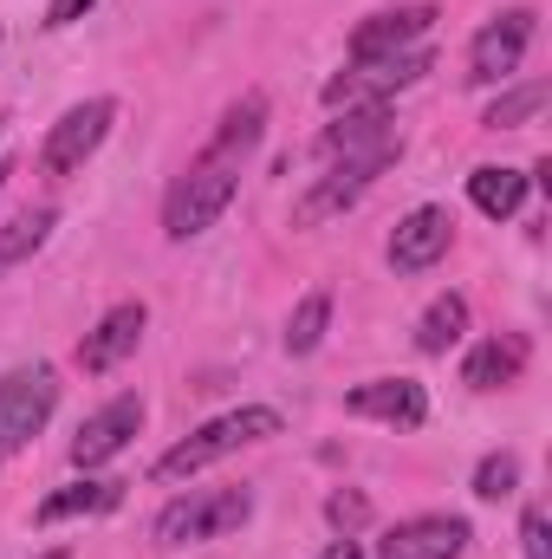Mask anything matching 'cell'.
I'll list each match as a JSON object with an SVG mask.
<instances>
[{"label":"cell","instance_id":"1","mask_svg":"<svg viewBox=\"0 0 552 559\" xmlns=\"http://www.w3.org/2000/svg\"><path fill=\"white\" fill-rule=\"evenodd\" d=\"M235 189H241V163H221V156L202 150V156L182 169V182L169 189L163 235H169V241H195L202 228H215V215L235 202Z\"/></svg>","mask_w":552,"mask_h":559},{"label":"cell","instance_id":"2","mask_svg":"<svg viewBox=\"0 0 552 559\" xmlns=\"http://www.w3.org/2000/svg\"><path fill=\"white\" fill-rule=\"evenodd\" d=\"M267 436H279V411H267V404L228 411V417L202 423L195 436H182V442L156 462V481H182V475H195V468H208V462H221V455L248 449V442H267Z\"/></svg>","mask_w":552,"mask_h":559},{"label":"cell","instance_id":"3","mask_svg":"<svg viewBox=\"0 0 552 559\" xmlns=\"http://www.w3.org/2000/svg\"><path fill=\"white\" fill-rule=\"evenodd\" d=\"M248 514H254V495H248V488H195V495H176V501L156 514V547L221 540V534H235Z\"/></svg>","mask_w":552,"mask_h":559},{"label":"cell","instance_id":"4","mask_svg":"<svg viewBox=\"0 0 552 559\" xmlns=\"http://www.w3.org/2000/svg\"><path fill=\"white\" fill-rule=\"evenodd\" d=\"M435 66V52L429 46H410V52H384V59H351V72H338V79H325V105L338 111H351V105H384L391 92H404L416 85L422 72Z\"/></svg>","mask_w":552,"mask_h":559},{"label":"cell","instance_id":"5","mask_svg":"<svg viewBox=\"0 0 552 559\" xmlns=\"http://www.w3.org/2000/svg\"><path fill=\"white\" fill-rule=\"evenodd\" d=\"M52 404H59L52 365H26V371H7V378H0V462L20 455V449L46 429Z\"/></svg>","mask_w":552,"mask_h":559},{"label":"cell","instance_id":"6","mask_svg":"<svg viewBox=\"0 0 552 559\" xmlns=\"http://www.w3.org/2000/svg\"><path fill=\"white\" fill-rule=\"evenodd\" d=\"M533 26H540L533 7H507V13H494V20L475 33V46H468V79H475V85H501V79H514L520 59H527V46H533Z\"/></svg>","mask_w":552,"mask_h":559},{"label":"cell","instance_id":"7","mask_svg":"<svg viewBox=\"0 0 552 559\" xmlns=\"http://www.w3.org/2000/svg\"><path fill=\"white\" fill-rule=\"evenodd\" d=\"M391 163H397V156H338V163H332V169H325V176H319L305 195H299L292 222H299V228H319V222H332V215H338V209H351V202H358V195H364V189H371L384 169H391Z\"/></svg>","mask_w":552,"mask_h":559},{"label":"cell","instance_id":"8","mask_svg":"<svg viewBox=\"0 0 552 559\" xmlns=\"http://www.w3.org/2000/svg\"><path fill=\"white\" fill-rule=\"evenodd\" d=\"M111 118H118V105H111V98H85V105H72V111L46 131V169H52V176H72V169L105 143Z\"/></svg>","mask_w":552,"mask_h":559},{"label":"cell","instance_id":"9","mask_svg":"<svg viewBox=\"0 0 552 559\" xmlns=\"http://www.w3.org/2000/svg\"><path fill=\"white\" fill-rule=\"evenodd\" d=\"M137 429H143V397H111L105 411H92V417L79 423V436H72V462H79V468H98V462L124 455Z\"/></svg>","mask_w":552,"mask_h":559},{"label":"cell","instance_id":"10","mask_svg":"<svg viewBox=\"0 0 552 559\" xmlns=\"http://www.w3.org/2000/svg\"><path fill=\"white\" fill-rule=\"evenodd\" d=\"M461 547H468V521H455V514H416V521H397L377 540V559H461Z\"/></svg>","mask_w":552,"mask_h":559},{"label":"cell","instance_id":"11","mask_svg":"<svg viewBox=\"0 0 552 559\" xmlns=\"http://www.w3.org/2000/svg\"><path fill=\"white\" fill-rule=\"evenodd\" d=\"M448 241H455V222H448V209H410L404 222H397V235H391V267L397 274H422V267H435L442 254H448Z\"/></svg>","mask_w":552,"mask_h":559},{"label":"cell","instance_id":"12","mask_svg":"<svg viewBox=\"0 0 552 559\" xmlns=\"http://www.w3.org/2000/svg\"><path fill=\"white\" fill-rule=\"evenodd\" d=\"M319 150H325L332 163H338V156H397L404 138H397V124H391L384 105H351V111L319 138Z\"/></svg>","mask_w":552,"mask_h":559},{"label":"cell","instance_id":"13","mask_svg":"<svg viewBox=\"0 0 552 559\" xmlns=\"http://www.w3.org/2000/svg\"><path fill=\"white\" fill-rule=\"evenodd\" d=\"M429 26H435V7H429V0H416V7H391V13H371V20H358V33H351V59L410 52Z\"/></svg>","mask_w":552,"mask_h":559},{"label":"cell","instance_id":"14","mask_svg":"<svg viewBox=\"0 0 552 559\" xmlns=\"http://www.w3.org/2000/svg\"><path fill=\"white\" fill-rule=\"evenodd\" d=\"M143 325H149V312H143V299H124V306H111L92 332H85V345H79V365L85 371H111V365H124L131 352H137Z\"/></svg>","mask_w":552,"mask_h":559},{"label":"cell","instance_id":"15","mask_svg":"<svg viewBox=\"0 0 552 559\" xmlns=\"http://www.w3.org/2000/svg\"><path fill=\"white\" fill-rule=\"evenodd\" d=\"M345 404L358 417H384V423H397V429H416V423L429 417V397H422V384H410V378H371Z\"/></svg>","mask_w":552,"mask_h":559},{"label":"cell","instance_id":"16","mask_svg":"<svg viewBox=\"0 0 552 559\" xmlns=\"http://www.w3.org/2000/svg\"><path fill=\"white\" fill-rule=\"evenodd\" d=\"M267 138V98L261 92H248L241 105H228V118H221V131L208 138V156H221V163H248L254 150Z\"/></svg>","mask_w":552,"mask_h":559},{"label":"cell","instance_id":"17","mask_svg":"<svg viewBox=\"0 0 552 559\" xmlns=\"http://www.w3.org/2000/svg\"><path fill=\"white\" fill-rule=\"evenodd\" d=\"M520 371H527V338H520V332H507V338H488V345H475L461 378H468V391H507Z\"/></svg>","mask_w":552,"mask_h":559},{"label":"cell","instance_id":"18","mask_svg":"<svg viewBox=\"0 0 552 559\" xmlns=\"http://www.w3.org/2000/svg\"><path fill=\"white\" fill-rule=\"evenodd\" d=\"M527 182H533V176H520V169H507V163H481V169L468 176V195H475V209H481L488 222H507V215H520Z\"/></svg>","mask_w":552,"mask_h":559},{"label":"cell","instance_id":"19","mask_svg":"<svg viewBox=\"0 0 552 559\" xmlns=\"http://www.w3.org/2000/svg\"><path fill=\"white\" fill-rule=\"evenodd\" d=\"M461 332H468V299H461V293H442V299L422 312V325H416V352H422V358H442L448 345H461Z\"/></svg>","mask_w":552,"mask_h":559},{"label":"cell","instance_id":"20","mask_svg":"<svg viewBox=\"0 0 552 559\" xmlns=\"http://www.w3.org/2000/svg\"><path fill=\"white\" fill-rule=\"evenodd\" d=\"M118 501H124V481H72V488H59V495L39 501V521L52 527V521H72V514H105Z\"/></svg>","mask_w":552,"mask_h":559},{"label":"cell","instance_id":"21","mask_svg":"<svg viewBox=\"0 0 552 559\" xmlns=\"http://www.w3.org/2000/svg\"><path fill=\"white\" fill-rule=\"evenodd\" d=\"M52 228H59V209H26V215H13V222L0 228V274H13L20 261H33Z\"/></svg>","mask_w":552,"mask_h":559},{"label":"cell","instance_id":"22","mask_svg":"<svg viewBox=\"0 0 552 559\" xmlns=\"http://www.w3.org/2000/svg\"><path fill=\"white\" fill-rule=\"evenodd\" d=\"M547 98H552V85L547 79H527V85H514V92H501L494 105H488V131H514V124H527V118H540L547 111Z\"/></svg>","mask_w":552,"mask_h":559},{"label":"cell","instance_id":"23","mask_svg":"<svg viewBox=\"0 0 552 559\" xmlns=\"http://www.w3.org/2000/svg\"><path fill=\"white\" fill-rule=\"evenodd\" d=\"M325 325H332V293H305V299L292 306V319H286V352H292V358L319 352Z\"/></svg>","mask_w":552,"mask_h":559},{"label":"cell","instance_id":"24","mask_svg":"<svg viewBox=\"0 0 552 559\" xmlns=\"http://www.w3.org/2000/svg\"><path fill=\"white\" fill-rule=\"evenodd\" d=\"M514 488H520V455H514V449H494V455L475 468V495H481V501H507Z\"/></svg>","mask_w":552,"mask_h":559},{"label":"cell","instance_id":"25","mask_svg":"<svg viewBox=\"0 0 552 559\" xmlns=\"http://www.w3.org/2000/svg\"><path fill=\"white\" fill-rule=\"evenodd\" d=\"M325 521H332V527H338V534H358V527H364V521H371V501H364V495H358V488H338V495H332V501H325Z\"/></svg>","mask_w":552,"mask_h":559},{"label":"cell","instance_id":"26","mask_svg":"<svg viewBox=\"0 0 552 559\" xmlns=\"http://www.w3.org/2000/svg\"><path fill=\"white\" fill-rule=\"evenodd\" d=\"M520 547H527V559H552V527L540 508H527L520 514Z\"/></svg>","mask_w":552,"mask_h":559},{"label":"cell","instance_id":"27","mask_svg":"<svg viewBox=\"0 0 552 559\" xmlns=\"http://www.w3.org/2000/svg\"><path fill=\"white\" fill-rule=\"evenodd\" d=\"M92 7H98V0H52V7H46V26H72V20H85Z\"/></svg>","mask_w":552,"mask_h":559},{"label":"cell","instance_id":"28","mask_svg":"<svg viewBox=\"0 0 552 559\" xmlns=\"http://www.w3.org/2000/svg\"><path fill=\"white\" fill-rule=\"evenodd\" d=\"M319 559H364V554H358V540H351V534H338V540H332Z\"/></svg>","mask_w":552,"mask_h":559},{"label":"cell","instance_id":"29","mask_svg":"<svg viewBox=\"0 0 552 559\" xmlns=\"http://www.w3.org/2000/svg\"><path fill=\"white\" fill-rule=\"evenodd\" d=\"M7 176H13V163H0V182H7Z\"/></svg>","mask_w":552,"mask_h":559}]
</instances>
